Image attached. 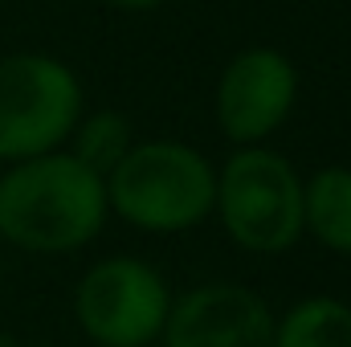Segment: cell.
<instances>
[{"label": "cell", "instance_id": "8992f818", "mask_svg": "<svg viewBox=\"0 0 351 347\" xmlns=\"http://www.w3.org/2000/svg\"><path fill=\"white\" fill-rule=\"evenodd\" d=\"M294 94H298V74L286 53H278V49L237 53L225 66L221 86H217L221 131L241 147H258L286 123Z\"/></svg>", "mask_w": 351, "mask_h": 347}, {"label": "cell", "instance_id": "277c9868", "mask_svg": "<svg viewBox=\"0 0 351 347\" xmlns=\"http://www.w3.org/2000/svg\"><path fill=\"white\" fill-rule=\"evenodd\" d=\"M82 119L74 70L45 53L0 58V164L58 152Z\"/></svg>", "mask_w": 351, "mask_h": 347}, {"label": "cell", "instance_id": "30bf717a", "mask_svg": "<svg viewBox=\"0 0 351 347\" xmlns=\"http://www.w3.org/2000/svg\"><path fill=\"white\" fill-rule=\"evenodd\" d=\"M70 139H74V152L70 156L78 164H86L94 176H102V180L114 172L123 164V156L135 147L131 123L123 115H114V110H98L90 119H78V127L70 131Z\"/></svg>", "mask_w": 351, "mask_h": 347}, {"label": "cell", "instance_id": "8fae6325", "mask_svg": "<svg viewBox=\"0 0 351 347\" xmlns=\"http://www.w3.org/2000/svg\"><path fill=\"white\" fill-rule=\"evenodd\" d=\"M106 4H114V8H156L164 0H106Z\"/></svg>", "mask_w": 351, "mask_h": 347}, {"label": "cell", "instance_id": "3957f363", "mask_svg": "<svg viewBox=\"0 0 351 347\" xmlns=\"http://www.w3.org/2000/svg\"><path fill=\"white\" fill-rule=\"evenodd\" d=\"M213 208L250 254H282L302 237V180L269 147H241L221 168Z\"/></svg>", "mask_w": 351, "mask_h": 347}, {"label": "cell", "instance_id": "6da1fadb", "mask_svg": "<svg viewBox=\"0 0 351 347\" xmlns=\"http://www.w3.org/2000/svg\"><path fill=\"white\" fill-rule=\"evenodd\" d=\"M106 180L62 152L0 172V237L29 254H70L106 221Z\"/></svg>", "mask_w": 351, "mask_h": 347}, {"label": "cell", "instance_id": "52a82bcc", "mask_svg": "<svg viewBox=\"0 0 351 347\" xmlns=\"http://www.w3.org/2000/svg\"><path fill=\"white\" fill-rule=\"evenodd\" d=\"M160 335L164 347H274V315L254 290L213 282L172 302Z\"/></svg>", "mask_w": 351, "mask_h": 347}, {"label": "cell", "instance_id": "9c48e42d", "mask_svg": "<svg viewBox=\"0 0 351 347\" xmlns=\"http://www.w3.org/2000/svg\"><path fill=\"white\" fill-rule=\"evenodd\" d=\"M274 347H351V307L339 298H306L282 323Z\"/></svg>", "mask_w": 351, "mask_h": 347}, {"label": "cell", "instance_id": "7a4b0ae2", "mask_svg": "<svg viewBox=\"0 0 351 347\" xmlns=\"http://www.w3.org/2000/svg\"><path fill=\"white\" fill-rule=\"evenodd\" d=\"M106 204L147 233H184L217 204V172L208 160L172 139L135 143L106 176Z\"/></svg>", "mask_w": 351, "mask_h": 347}, {"label": "cell", "instance_id": "ba28073f", "mask_svg": "<svg viewBox=\"0 0 351 347\" xmlns=\"http://www.w3.org/2000/svg\"><path fill=\"white\" fill-rule=\"evenodd\" d=\"M302 229L351 258V168H323L302 184Z\"/></svg>", "mask_w": 351, "mask_h": 347}, {"label": "cell", "instance_id": "5b68a950", "mask_svg": "<svg viewBox=\"0 0 351 347\" xmlns=\"http://www.w3.org/2000/svg\"><path fill=\"white\" fill-rule=\"evenodd\" d=\"M78 323L102 347H147L160 339L172 294L164 278L139 258H106L90 265L74 298Z\"/></svg>", "mask_w": 351, "mask_h": 347}]
</instances>
